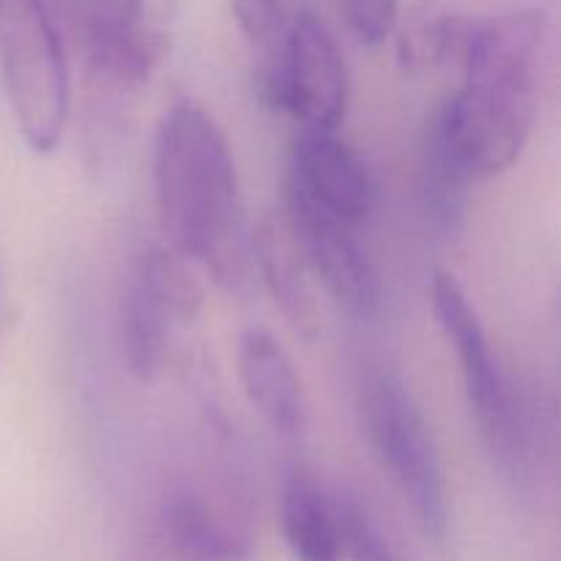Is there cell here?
<instances>
[{"mask_svg": "<svg viewBox=\"0 0 561 561\" xmlns=\"http://www.w3.org/2000/svg\"><path fill=\"white\" fill-rule=\"evenodd\" d=\"M239 378L252 409L283 436H299L307 425L301 381L283 345L266 329H250L239 340Z\"/></svg>", "mask_w": 561, "mask_h": 561, "instance_id": "12", "label": "cell"}, {"mask_svg": "<svg viewBox=\"0 0 561 561\" xmlns=\"http://www.w3.org/2000/svg\"><path fill=\"white\" fill-rule=\"evenodd\" d=\"M153 190L162 233L225 288L247 279V239L233 153L217 121L192 102L162 115L153 142Z\"/></svg>", "mask_w": 561, "mask_h": 561, "instance_id": "2", "label": "cell"}, {"mask_svg": "<svg viewBox=\"0 0 561 561\" xmlns=\"http://www.w3.org/2000/svg\"><path fill=\"white\" fill-rule=\"evenodd\" d=\"M255 261L261 268L263 285L274 305L279 307L290 327L305 337H312L318 332V305L316 294L307 279V266L290 239L285 222H266L257 230L255 241Z\"/></svg>", "mask_w": 561, "mask_h": 561, "instance_id": "14", "label": "cell"}, {"mask_svg": "<svg viewBox=\"0 0 561 561\" xmlns=\"http://www.w3.org/2000/svg\"><path fill=\"white\" fill-rule=\"evenodd\" d=\"M546 44L548 16L540 9L466 22L458 55L463 85L436 118L474 179L504 173L524 153L540 107Z\"/></svg>", "mask_w": 561, "mask_h": 561, "instance_id": "1", "label": "cell"}, {"mask_svg": "<svg viewBox=\"0 0 561 561\" xmlns=\"http://www.w3.org/2000/svg\"><path fill=\"white\" fill-rule=\"evenodd\" d=\"M431 305L438 329L460 362L466 398L480 425L482 442L507 474H518L526 460V433L518 400L493 356L480 316L458 279L436 272L431 279Z\"/></svg>", "mask_w": 561, "mask_h": 561, "instance_id": "5", "label": "cell"}, {"mask_svg": "<svg viewBox=\"0 0 561 561\" xmlns=\"http://www.w3.org/2000/svg\"><path fill=\"white\" fill-rule=\"evenodd\" d=\"M279 518L288 551L296 561H343V510L312 477L290 474L285 480Z\"/></svg>", "mask_w": 561, "mask_h": 561, "instance_id": "13", "label": "cell"}, {"mask_svg": "<svg viewBox=\"0 0 561 561\" xmlns=\"http://www.w3.org/2000/svg\"><path fill=\"white\" fill-rule=\"evenodd\" d=\"M340 510L345 526V551H351V561H398L356 504H340Z\"/></svg>", "mask_w": 561, "mask_h": 561, "instance_id": "19", "label": "cell"}, {"mask_svg": "<svg viewBox=\"0 0 561 561\" xmlns=\"http://www.w3.org/2000/svg\"><path fill=\"white\" fill-rule=\"evenodd\" d=\"M367 442L376 453L422 529L442 540L447 535V485L433 436L414 398L392 373H378L362 394Z\"/></svg>", "mask_w": 561, "mask_h": 561, "instance_id": "4", "label": "cell"}, {"mask_svg": "<svg viewBox=\"0 0 561 561\" xmlns=\"http://www.w3.org/2000/svg\"><path fill=\"white\" fill-rule=\"evenodd\" d=\"M471 181H477L474 173L433 115L422 148V197L427 219L444 239H455L463 230Z\"/></svg>", "mask_w": 561, "mask_h": 561, "instance_id": "15", "label": "cell"}, {"mask_svg": "<svg viewBox=\"0 0 561 561\" xmlns=\"http://www.w3.org/2000/svg\"><path fill=\"white\" fill-rule=\"evenodd\" d=\"M201 307L203 288L179 252L157 247L135 263L121 296V348L137 381L162 376L175 334L195 323Z\"/></svg>", "mask_w": 561, "mask_h": 561, "instance_id": "6", "label": "cell"}, {"mask_svg": "<svg viewBox=\"0 0 561 561\" xmlns=\"http://www.w3.org/2000/svg\"><path fill=\"white\" fill-rule=\"evenodd\" d=\"M164 542L181 561H241L250 557V529L222 496L181 485L159 513Z\"/></svg>", "mask_w": 561, "mask_h": 561, "instance_id": "11", "label": "cell"}, {"mask_svg": "<svg viewBox=\"0 0 561 561\" xmlns=\"http://www.w3.org/2000/svg\"><path fill=\"white\" fill-rule=\"evenodd\" d=\"M466 22V16L433 0L414 5L398 27V58L403 69L427 71L458 60Z\"/></svg>", "mask_w": 561, "mask_h": 561, "instance_id": "16", "label": "cell"}, {"mask_svg": "<svg viewBox=\"0 0 561 561\" xmlns=\"http://www.w3.org/2000/svg\"><path fill=\"white\" fill-rule=\"evenodd\" d=\"M230 9L247 42L263 55V64L283 53L296 11L290 0H230Z\"/></svg>", "mask_w": 561, "mask_h": 561, "instance_id": "17", "label": "cell"}, {"mask_svg": "<svg viewBox=\"0 0 561 561\" xmlns=\"http://www.w3.org/2000/svg\"><path fill=\"white\" fill-rule=\"evenodd\" d=\"M351 33L367 47H378L398 27L400 0H340Z\"/></svg>", "mask_w": 561, "mask_h": 561, "instance_id": "18", "label": "cell"}, {"mask_svg": "<svg viewBox=\"0 0 561 561\" xmlns=\"http://www.w3.org/2000/svg\"><path fill=\"white\" fill-rule=\"evenodd\" d=\"M288 186L351 225L362 222L376 201L365 159L337 137V129L301 126L290 148Z\"/></svg>", "mask_w": 561, "mask_h": 561, "instance_id": "10", "label": "cell"}, {"mask_svg": "<svg viewBox=\"0 0 561 561\" xmlns=\"http://www.w3.org/2000/svg\"><path fill=\"white\" fill-rule=\"evenodd\" d=\"M263 102L290 113L301 126L337 129L348 104V69L327 22L296 5L283 53L261 66Z\"/></svg>", "mask_w": 561, "mask_h": 561, "instance_id": "7", "label": "cell"}, {"mask_svg": "<svg viewBox=\"0 0 561 561\" xmlns=\"http://www.w3.org/2000/svg\"><path fill=\"white\" fill-rule=\"evenodd\" d=\"M75 31L93 71L118 85H140L170 53L173 0H99Z\"/></svg>", "mask_w": 561, "mask_h": 561, "instance_id": "9", "label": "cell"}, {"mask_svg": "<svg viewBox=\"0 0 561 561\" xmlns=\"http://www.w3.org/2000/svg\"><path fill=\"white\" fill-rule=\"evenodd\" d=\"M0 71L22 140L55 151L69 118V64L49 0H0Z\"/></svg>", "mask_w": 561, "mask_h": 561, "instance_id": "3", "label": "cell"}, {"mask_svg": "<svg viewBox=\"0 0 561 561\" xmlns=\"http://www.w3.org/2000/svg\"><path fill=\"white\" fill-rule=\"evenodd\" d=\"M285 228L307 272L348 316L359 321L376 316L381 307V283H378L376 266L356 241L354 225L288 186Z\"/></svg>", "mask_w": 561, "mask_h": 561, "instance_id": "8", "label": "cell"}]
</instances>
